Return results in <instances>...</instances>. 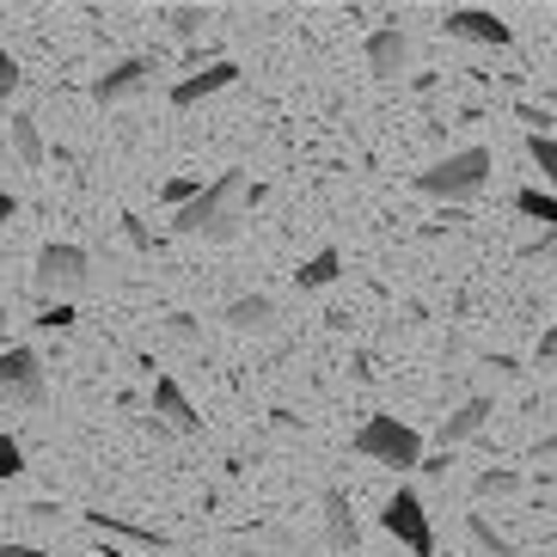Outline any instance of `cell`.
Returning a JSON list of instances; mask_svg holds the SVG:
<instances>
[{
  "label": "cell",
  "mask_w": 557,
  "mask_h": 557,
  "mask_svg": "<svg viewBox=\"0 0 557 557\" xmlns=\"http://www.w3.org/2000/svg\"><path fill=\"white\" fill-rule=\"evenodd\" d=\"M484 184H491V148H459L417 172V190L435 202H472L484 197Z\"/></svg>",
  "instance_id": "1"
},
{
  "label": "cell",
  "mask_w": 557,
  "mask_h": 557,
  "mask_svg": "<svg viewBox=\"0 0 557 557\" xmlns=\"http://www.w3.org/2000/svg\"><path fill=\"white\" fill-rule=\"evenodd\" d=\"M239 197H246V172H239V165H227L221 178L202 184V197H197V202L172 209V233H178V239H209V233L221 227L233 209H239Z\"/></svg>",
  "instance_id": "2"
},
{
  "label": "cell",
  "mask_w": 557,
  "mask_h": 557,
  "mask_svg": "<svg viewBox=\"0 0 557 557\" xmlns=\"http://www.w3.org/2000/svg\"><path fill=\"white\" fill-rule=\"evenodd\" d=\"M32 288H37L44 300H55V307H67L74 295H86V288H92V258H86L81 246H67V239H55V246H44V251H37Z\"/></svg>",
  "instance_id": "3"
},
{
  "label": "cell",
  "mask_w": 557,
  "mask_h": 557,
  "mask_svg": "<svg viewBox=\"0 0 557 557\" xmlns=\"http://www.w3.org/2000/svg\"><path fill=\"white\" fill-rule=\"evenodd\" d=\"M356 454L374 466H393V472H410V466H423V435L398 417H368L356 429Z\"/></svg>",
  "instance_id": "4"
},
{
  "label": "cell",
  "mask_w": 557,
  "mask_h": 557,
  "mask_svg": "<svg viewBox=\"0 0 557 557\" xmlns=\"http://www.w3.org/2000/svg\"><path fill=\"white\" fill-rule=\"evenodd\" d=\"M50 386H44V361L32 344H13L0 356V405L7 410H44Z\"/></svg>",
  "instance_id": "5"
},
{
  "label": "cell",
  "mask_w": 557,
  "mask_h": 557,
  "mask_svg": "<svg viewBox=\"0 0 557 557\" xmlns=\"http://www.w3.org/2000/svg\"><path fill=\"white\" fill-rule=\"evenodd\" d=\"M380 527H386V533H393V540L405 545L410 557H435V527H429L423 496H417V491H393V496H386V508H380Z\"/></svg>",
  "instance_id": "6"
},
{
  "label": "cell",
  "mask_w": 557,
  "mask_h": 557,
  "mask_svg": "<svg viewBox=\"0 0 557 557\" xmlns=\"http://www.w3.org/2000/svg\"><path fill=\"white\" fill-rule=\"evenodd\" d=\"M442 32L466 37V44H491V50H508V44H515V25H508L503 13H491V7H447Z\"/></svg>",
  "instance_id": "7"
},
{
  "label": "cell",
  "mask_w": 557,
  "mask_h": 557,
  "mask_svg": "<svg viewBox=\"0 0 557 557\" xmlns=\"http://www.w3.org/2000/svg\"><path fill=\"white\" fill-rule=\"evenodd\" d=\"M148 81H153V62H148V55H123L116 67H104L99 81H92V104H123V99H135Z\"/></svg>",
  "instance_id": "8"
},
{
  "label": "cell",
  "mask_w": 557,
  "mask_h": 557,
  "mask_svg": "<svg viewBox=\"0 0 557 557\" xmlns=\"http://www.w3.org/2000/svg\"><path fill=\"white\" fill-rule=\"evenodd\" d=\"M233 81H239V62H227V55H221V62H202L197 74H184V81L172 86V104H178V111H190V104L214 99V92H227Z\"/></svg>",
  "instance_id": "9"
},
{
  "label": "cell",
  "mask_w": 557,
  "mask_h": 557,
  "mask_svg": "<svg viewBox=\"0 0 557 557\" xmlns=\"http://www.w3.org/2000/svg\"><path fill=\"white\" fill-rule=\"evenodd\" d=\"M153 417H160L172 435H197V429H202L197 405L184 398V386H178L172 374H153Z\"/></svg>",
  "instance_id": "10"
},
{
  "label": "cell",
  "mask_w": 557,
  "mask_h": 557,
  "mask_svg": "<svg viewBox=\"0 0 557 557\" xmlns=\"http://www.w3.org/2000/svg\"><path fill=\"white\" fill-rule=\"evenodd\" d=\"M221 325L239 331V337H270L276 331V300L270 295H233L221 307Z\"/></svg>",
  "instance_id": "11"
},
{
  "label": "cell",
  "mask_w": 557,
  "mask_h": 557,
  "mask_svg": "<svg viewBox=\"0 0 557 557\" xmlns=\"http://www.w3.org/2000/svg\"><path fill=\"white\" fill-rule=\"evenodd\" d=\"M410 62V37L398 32V18L393 25H380L374 37H368V74H380V81H398Z\"/></svg>",
  "instance_id": "12"
},
{
  "label": "cell",
  "mask_w": 557,
  "mask_h": 557,
  "mask_svg": "<svg viewBox=\"0 0 557 557\" xmlns=\"http://www.w3.org/2000/svg\"><path fill=\"white\" fill-rule=\"evenodd\" d=\"M491 393H472L466 405L454 410V417H442V454H454L459 442H472V435H484V423H491Z\"/></svg>",
  "instance_id": "13"
},
{
  "label": "cell",
  "mask_w": 557,
  "mask_h": 557,
  "mask_svg": "<svg viewBox=\"0 0 557 557\" xmlns=\"http://www.w3.org/2000/svg\"><path fill=\"white\" fill-rule=\"evenodd\" d=\"M81 521L92 527V533H111V540L148 545V552H172V533H160V527H135V521H123V515H104V508H86Z\"/></svg>",
  "instance_id": "14"
},
{
  "label": "cell",
  "mask_w": 557,
  "mask_h": 557,
  "mask_svg": "<svg viewBox=\"0 0 557 557\" xmlns=\"http://www.w3.org/2000/svg\"><path fill=\"white\" fill-rule=\"evenodd\" d=\"M325 540L337 545V552H356V540H361V527H356V515H349V496L331 484L325 491Z\"/></svg>",
  "instance_id": "15"
},
{
  "label": "cell",
  "mask_w": 557,
  "mask_h": 557,
  "mask_svg": "<svg viewBox=\"0 0 557 557\" xmlns=\"http://www.w3.org/2000/svg\"><path fill=\"white\" fill-rule=\"evenodd\" d=\"M337 270H344L337 246H319V251H312V258L295 270V282H300V288H331V282H337Z\"/></svg>",
  "instance_id": "16"
},
{
  "label": "cell",
  "mask_w": 557,
  "mask_h": 557,
  "mask_svg": "<svg viewBox=\"0 0 557 557\" xmlns=\"http://www.w3.org/2000/svg\"><path fill=\"white\" fill-rule=\"evenodd\" d=\"M515 209L533 214V221H545V227L557 233V197L552 190H540V184H527V190H515Z\"/></svg>",
  "instance_id": "17"
},
{
  "label": "cell",
  "mask_w": 557,
  "mask_h": 557,
  "mask_svg": "<svg viewBox=\"0 0 557 557\" xmlns=\"http://www.w3.org/2000/svg\"><path fill=\"white\" fill-rule=\"evenodd\" d=\"M13 148H18V160H25V165H44V135H37V116H25V111L13 116Z\"/></svg>",
  "instance_id": "18"
},
{
  "label": "cell",
  "mask_w": 557,
  "mask_h": 557,
  "mask_svg": "<svg viewBox=\"0 0 557 557\" xmlns=\"http://www.w3.org/2000/svg\"><path fill=\"white\" fill-rule=\"evenodd\" d=\"M527 160L545 172V184H552V197H557V141L552 135H527Z\"/></svg>",
  "instance_id": "19"
},
{
  "label": "cell",
  "mask_w": 557,
  "mask_h": 557,
  "mask_svg": "<svg viewBox=\"0 0 557 557\" xmlns=\"http://www.w3.org/2000/svg\"><path fill=\"white\" fill-rule=\"evenodd\" d=\"M466 533H472V540L484 545V552H491V557H515V545H508L503 533H496V527L484 521V515H466Z\"/></svg>",
  "instance_id": "20"
},
{
  "label": "cell",
  "mask_w": 557,
  "mask_h": 557,
  "mask_svg": "<svg viewBox=\"0 0 557 557\" xmlns=\"http://www.w3.org/2000/svg\"><path fill=\"white\" fill-rule=\"evenodd\" d=\"M521 491V472H478V496H515Z\"/></svg>",
  "instance_id": "21"
},
{
  "label": "cell",
  "mask_w": 557,
  "mask_h": 557,
  "mask_svg": "<svg viewBox=\"0 0 557 557\" xmlns=\"http://www.w3.org/2000/svg\"><path fill=\"white\" fill-rule=\"evenodd\" d=\"M202 25H209V13H202V7H172V32H178V37H197Z\"/></svg>",
  "instance_id": "22"
},
{
  "label": "cell",
  "mask_w": 557,
  "mask_h": 557,
  "mask_svg": "<svg viewBox=\"0 0 557 557\" xmlns=\"http://www.w3.org/2000/svg\"><path fill=\"white\" fill-rule=\"evenodd\" d=\"M18 472H25V447L13 435H0V478H18Z\"/></svg>",
  "instance_id": "23"
},
{
  "label": "cell",
  "mask_w": 557,
  "mask_h": 557,
  "mask_svg": "<svg viewBox=\"0 0 557 557\" xmlns=\"http://www.w3.org/2000/svg\"><path fill=\"white\" fill-rule=\"evenodd\" d=\"M18 86H25V74H18V62L7 50H0V99H13Z\"/></svg>",
  "instance_id": "24"
},
{
  "label": "cell",
  "mask_w": 557,
  "mask_h": 557,
  "mask_svg": "<svg viewBox=\"0 0 557 557\" xmlns=\"http://www.w3.org/2000/svg\"><path fill=\"white\" fill-rule=\"evenodd\" d=\"M123 233H129V246H135V251H153V233L141 227V214H123Z\"/></svg>",
  "instance_id": "25"
},
{
  "label": "cell",
  "mask_w": 557,
  "mask_h": 557,
  "mask_svg": "<svg viewBox=\"0 0 557 557\" xmlns=\"http://www.w3.org/2000/svg\"><path fill=\"white\" fill-rule=\"evenodd\" d=\"M515 116L533 123V135H545V123H552V111H540V104H515Z\"/></svg>",
  "instance_id": "26"
},
{
  "label": "cell",
  "mask_w": 557,
  "mask_h": 557,
  "mask_svg": "<svg viewBox=\"0 0 557 557\" xmlns=\"http://www.w3.org/2000/svg\"><path fill=\"white\" fill-rule=\"evenodd\" d=\"M165 331H172V337H184V344H190V337H197V319H190V312H172V325H165Z\"/></svg>",
  "instance_id": "27"
},
{
  "label": "cell",
  "mask_w": 557,
  "mask_h": 557,
  "mask_svg": "<svg viewBox=\"0 0 557 557\" xmlns=\"http://www.w3.org/2000/svg\"><path fill=\"white\" fill-rule=\"evenodd\" d=\"M533 361H540V368H545V361H557V325L540 337V349H533Z\"/></svg>",
  "instance_id": "28"
},
{
  "label": "cell",
  "mask_w": 557,
  "mask_h": 557,
  "mask_svg": "<svg viewBox=\"0 0 557 557\" xmlns=\"http://www.w3.org/2000/svg\"><path fill=\"white\" fill-rule=\"evenodd\" d=\"M44 325H50V331H67V325H74V307H50V312H44Z\"/></svg>",
  "instance_id": "29"
},
{
  "label": "cell",
  "mask_w": 557,
  "mask_h": 557,
  "mask_svg": "<svg viewBox=\"0 0 557 557\" xmlns=\"http://www.w3.org/2000/svg\"><path fill=\"white\" fill-rule=\"evenodd\" d=\"M0 557H55V552H44V545H13V540H7V545H0Z\"/></svg>",
  "instance_id": "30"
},
{
  "label": "cell",
  "mask_w": 557,
  "mask_h": 557,
  "mask_svg": "<svg viewBox=\"0 0 557 557\" xmlns=\"http://www.w3.org/2000/svg\"><path fill=\"white\" fill-rule=\"evenodd\" d=\"M13 214H18V197H13V190H0V227H7Z\"/></svg>",
  "instance_id": "31"
},
{
  "label": "cell",
  "mask_w": 557,
  "mask_h": 557,
  "mask_svg": "<svg viewBox=\"0 0 557 557\" xmlns=\"http://www.w3.org/2000/svg\"><path fill=\"white\" fill-rule=\"evenodd\" d=\"M0 344H7V312H0ZM0 356H7V349H0Z\"/></svg>",
  "instance_id": "32"
},
{
  "label": "cell",
  "mask_w": 557,
  "mask_h": 557,
  "mask_svg": "<svg viewBox=\"0 0 557 557\" xmlns=\"http://www.w3.org/2000/svg\"><path fill=\"white\" fill-rule=\"evenodd\" d=\"M552 557H557V552H552Z\"/></svg>",
  "instance_id": "33"
}]
</instances>
